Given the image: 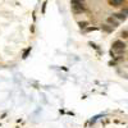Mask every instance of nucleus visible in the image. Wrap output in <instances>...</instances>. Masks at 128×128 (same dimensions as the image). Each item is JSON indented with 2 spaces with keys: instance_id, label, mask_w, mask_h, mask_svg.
<instances>
[{
  "instance_id": "1",
  "label": "nucleus",
  "mask_w": 128,
  "mask_h": 128,
  "mask_svg": "<svg viewBox=\"0 0 128 128\" xmlns=\"http://www.w3.org/2000/svg\"><path fill=\"white\" fill-rule=\"evenodd\" d=\"M126 50V44L123 42V41H120V40H116L113 42L111 45V55H115L116 52H122Z\"/></svg>"
},
{
  "instance_id": "2",
  "label": "nucleus",
  "mask_w": 128,
  "mask_h": 128,
  "mask_svg": "<svg viewBox=\"0 0 128 128\" xmlns=\"http://www.w3.org/2000/svg\"><path fill=\"white\" fill-rule=\"evenodd\" d=\"M72 9L76 13H81L85 10V6L82 4V1H80V0H73L72 1Z\"/></svg>"
},
{
  "instance_id": "3",
  "label": "nucleus",
  "mask_w": 128,
  "mask_h": 128,
  "mask_svg": "<svg viewBox=\"0 0 128 128\" xmlns=\"http://www.w3.org/2000/svg\"><path fill=\"white\" fill-rule=\"evenodd\" d=\"M106 23H108L109 26H111V27H116V26L119 24V21L116 19L114 16H111V17H108V18H106Z\"/></svg>"
},
{
  "instance_id": "4",
  "label": "nucleus",
  "mask_w": 128,
  "mask_h": 128,
  "mask_svg": "<svg viewBox=\"0 0 128 128\" xmlns=\"http://www.w3.org/2000/svg\"><path fill=\"white\" fill-rule=\"evenodd\" d=\"M124 0H109V4L111 6H122Z\"/></svg>"
},
{
  "instance_id": "5",
  "label": "nucleus",
  "mask_w": 128,
  "mask_h": 128,
  "mask_svg": "<svg viewBox=\"0 0 128 128\" xmlns=\"http://www.w3.org/2000/svg\"><path fill=\"white\" fill-rule=\"evenodd\" d=\"M113 16H114V17H115L119 22H120V21H124V19L127 18V16H126L124 13H122V12H120V13H115V14H113Z\"/></svg>"
},
{
  "instance_id": "6",
  "label": "nucleus",
  "mask_w": 128,
  "mask_h": 128,
  "mask_svg": "<svg viewBox=\"0 0 128 128\" xmlns=\"http://www.w3.org/2000/svg\"><path fill=\"white\" fill-rule=\"evenodd\" d=\"M103 29H104L105 32H111V31H113V27L106 23V24H103Z\"/></svg>"
},
{
  "instance_id": "7",
  "label": "nucleus",
  "mask_w": 128,
  "mask_h": 128,
  "mask_svg": "<svg viewBox=\"0 0 128 128\" xmlns=\"http://www.w3.org/2000/svg\"><path fill=\"white\" fill-rule=\"evenodd\" d=\"M120 36H122L123 39H128V29H123V31L120 32Z\"/></svg>"
},
{
  "instance_id": "8",
  "label": "nucleus",
  "mask_w": 128,
  "mask_h": 128,
  "mask_svg": "<svg viewBox=\"0 0 128 128\" xmlns=\"http://www.w3.org/2000/svg\"><path fill=\"white\" fill-rule=\"evenodd\" d=\"M80 26H81L82 28H85L86 26H87V23H86V22H81V23H80Z\"/></svg>"
},
{
  "instance_id": "9",
  "label": "nucleus",
  "mask_w": 128,
  "mask_h": 128,
  "mask_svg": "<svg viewBox=\"0 0 128 128\" xmlns=\"http://www.w3.org/2000/svg\"><path fill=\"white\" fill-rule=\"evenodd\" d=\"M122 13H124V14L127 16V14H128V8H124V9L122 10Z\"/></svg>"
},
{
  "instance_id": "10",
  "label": "nucleus",
  "mask_w": 128,
  "mask_h": 128,
  "mask_svg": "<svg viewBox=\"0 0 128 128\" xmlns=\"http://www.w3.org/2000/svg\"><path fill=\"white\" fill-rule=\"evenodd\" d=\"M80 1H82V0H80Z\"/></svg>"
}]
</instances>
